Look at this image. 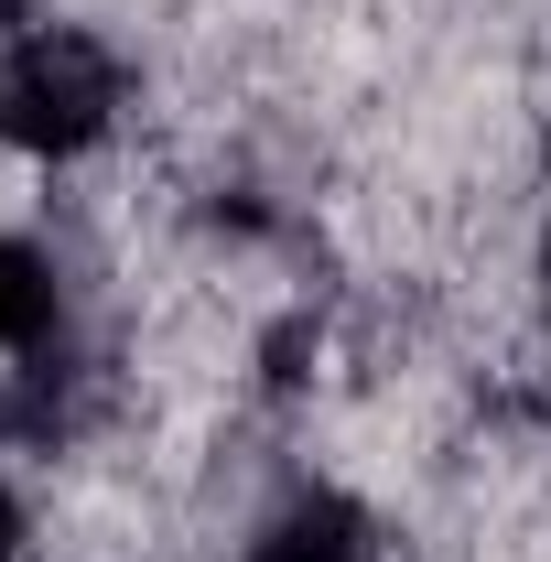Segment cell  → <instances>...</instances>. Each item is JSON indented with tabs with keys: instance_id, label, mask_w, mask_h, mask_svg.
Here are the masks:
<instances>
[{
	"instance_id": "obj_3",
	"label": "cell",
	"mask_w": 551,
	"mask_h": 562,
	"mask_svg": "<svg viewBox=\"0 0 551 562\" xmlns=\"http://www.w3.org/2000/svg\"><path fill=\"white\" fill-rule=\"evenodd\" d=\"M44 325H55V271H44L22 238H0V357L44 347Z\"/></svg>"
},
{
	"instance_id": "obj_2",
	"label": "cell",
	"mask_w": 551,
	"mask_h": 562,
	"mask_svg": "<svg viewBox=\"0 0 551 562\" xmlns=\"http://www.w3.org/2000/svg\"><path fill=\"white\" fill-rule=\"evenodd\" d=\"M249 562H379V541H368L357 497L314 487V497H292V508H281L271 530L249 541Z\"/></svg>"
},
{
	"instance_id": "obj_6",
	"label": "cell",
	"mask_w": 551,
	"mask_h": 562,
	"mask_svg": "<svg viewBox=\"0 0 551 562\" xmlns=\"http://www.w3.org/2000/svg\"><path fill=\"white\" fill-rule=\"evenodd\" d=\"M541 162H551V140H541Z\"/></svg>"
},
{
	"instance_id": "obj_5",
	"label": "cell",
	"mask_w": 551,
	"mask_h": 562,
	"mask_svg": "<svg viewBox=\"0 0 551 562\" xmlns=\"http://www.w3.org/2000/svg\"><path fill=\"white\" fill-rule=\"evenodd\" d=\"M541 271H551V249H541Z\"/></svg>"
},
{
	"instance_id": "obj_4",
	"label": "cell",
	"mask_w": 551,
	"mask_h": 562,
	"mask_svg": "<svg viewBox=\"0 0 551 562\" xmlns=\"http://www.w3.org/2000/svg\"><path fill=\"white\" fill-rule=\"evenodd\" d=\"M11 541H22V508H11V487H0V562H11Z\"/></svg>"
},
{
	"instance_id": "obj_1",
	"label": "cell",
	"mask_w": 551,
	"mask_h": 562,
	"mask_svg": "<svg viewBox=\"0 0 551 562\" xmlns=\"http://www.w3.org/2000/svg\"><path fill=\"white\" fill-rule=\"evenodd\" d=\"M109 120H120V55H109L98 33L44 22V33L11 44V66H0V140L66 162L87 140H109Z\"/></svg>"
}]
</instances>
